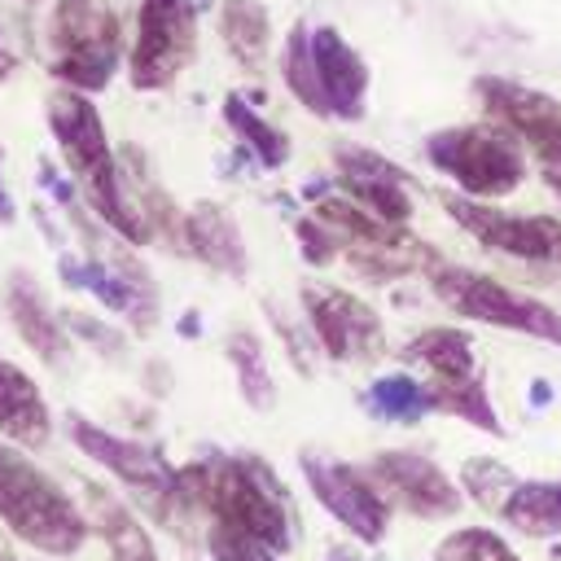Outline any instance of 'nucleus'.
I'll return each mask as SVG.
<instances>
[{
	"label": "nucleus",
	"instance_id": "nucleus-1",
	"mask_svg": "<svg viewBox=\"0 0 561 561\" xmlns=\"http://www.w3.org/2000/svg\"><path fill=\"white\" fill-rule=\"evenodd\" d=\"M180 495L188 508L210 513V522H224L267 543L272 552L294 548V517H289L285 486L254 456H206L197 465H184Z\"/></svg>",
	"mask_w": 561,
	"mask_h": 561
},
{
	"label": "nucleus",
	"instance_id": "nucleus-2",
	"mask_svg": "<svg viewBox=\"0 0 561 561\" xmlns=\"http://www.w3.org/2000/svg\"><path fill=\"white\" fill-rule=\"evenodd\" d=\"M421 149H425V162L456 193L478 197V202H500L517 193L530 171L526 145L486 114L478 123H451V127L430 131Z\"/></svg>",
	"mask_w": 561,
	"mask_h": 561
},
{
	"label": "nucleus",
	"instance_id": "nucleus-3",
	"mask_svg": "<svg viewBox=\"0 0 561 561\" xmlns=\"http://www.w3.org/2000/svg\"><path fill=\"white\" fill-rule=\"evenodd\" d=\"M0 522L48 557H70L88 539L83 508L13 443L0 438Z\"/></svg>",
	"mask_w": 561,
	"mask_h": 561
},
{
	"label": "nucleus",
	"instance_id": "nucleus-4",
	"mask_svg": "<svg viewBox=\"0 0 561 561\" xmlns=\"http://www.w3.org/2000/svg\"><path fill=\"white\" fill-rule=\"evenodd\" d=\"M342 241V263L355 272V276H368L373 285H390V280H403L412 272H434L443 259L430 241L412 237L408 224H390L364 206H355L346 193H329L311 206Z\"/></svg>",
	"mask_w": 561,
	"mask_h": 561
},
{
	"label": "nucleus",
	"instance_id": "nucleus-5",
	"mask_svg": "<svg viewBox=\"0 0 561 561\" xmlns=\"http://www.w3.org/2000/svg\"><path fill=\"white\" fill-rule=\"evenodd\" d=\"M425 280H430L434 298L460 320L561 346V307H552L539 294H526L500 276H486V272H473L460 263H438Z\"/></svg>",
	"mask_w": 561,
	"mask_h": 561
},
{
	"label": "nucleus",
	"instance_id": "nucleus-6",
	"mask_svg": "<svg viewBox=\"0 0 561 561\" xmlns=\"http://www.w3.org/2000/svg\"><path fill=\"white\" fill-rule=\"evenodd\" d=\"M48 75L75 92H101L123 61V26L110 0H53L48 9Z\"/></svg>",
	"mask_w": 561,
	"mask_h": 561
},
{
	"label": "nucleus",
	"instance_id": "nucleus-7",
	"mask_svg": "<svg viewBox=\"0 0 561 561\" xmlns=\"http://www.w3.org/2000/svg\"><path fill=\"white\" fill-rule=\"evenodd\" d=\"M451 224H460L482 250L522 263L535 276H548V285H561V219L543 210H504L495 202L465 197L456 188L438 193Z\"/></svg>",
	"mask_w": 561,
	"mask_h": 561
},
{
	"label": "nucleus",
	"instance_id": "nucleus-8",
	"mask_svg": "<svg viewBox=\"0 0 561 561\" xmlns=\"http://www.w3.org/2000/svg\"><path fill=\"white\" fill-rule=\"evenodd\" d=\"M197 57V4L193 0H140L136 35L127 53V79L140 92L171 88Z\"/></svg>",
	"mask_w": 561,
	"mask_h": 561
},
{
	"label": "nucleus",
	"instance_id": "nucleus-9",
	"mask_svg": "<svg viewBox=\"0 0 561 561\" xmlns=\"http://www.w3.org/2000/svg\"><path fill=\"white\" fill-rule=\"evenodd\" d=\"M302 320H307L316 346L337 364L386 355V324H381L377 307L342 285L307 280L302 285Z\"/></svg>",
	"mask_w": 561,
	"mask_h": 561
},
{
	"label": "nucleus",
	"instance_id": "nucleus-10",
	"mask_svg": "<svg viewBox=\"0 0 561 561\" xmlns=\"http://www.w3.org/2000/svg\"><path fill=\"white\" fill-rule=\"evenodd\" d=\"M70 438H75V447H79L88 460L105 465V469H110L114 478H123L140 500L158 504L153 513L175 517L180 508H188L184 495H180V469H171L149 443L110 434V430H101V425H92V421H83V416H70ZM188 513H193V508H188Z\"/></svg>",
	"mask_w": 561,
	"mask_h": 561
},
{
	"label": "nucleus",
	"instance_id": "nucleus-11",
	"mask_svg": "<svg viewBox=\"0 0 561 561\" xmlns=\"http://www.w3.org/2000/svg\"><path fill=\"white\" fill-rule=\"evenodd\" d=\"M473 92L482 101V114L495 118L500 127H508L526 153L539 162H557L561 167V96L526 88L517 79L504 75H482L473 79Z\"/></svg>",
	"mask_w": 561,
	"mask_h": 561
},
{
	"label": "nucleus",
	"instance_id": "nucleus-12",
	"mask_svg": "<svg viewBox=\"0 0 561 561\" xmlns=\"http://www.w3.org/2000/svg\"><path fill=\"white\" fill-rule=\"evenodd\" d=\"M302 473L307 486L316 491V500L359 539V543H377L390 526V500L381 495V486L373 482L368 469L346 465V460H329L320 451L302 456Z\"/></svg>",
	"mask_w": 561,
	"mask_h": 561
},
{
	"label": "nucleus",
	"instance_id": "nucleus-13",
	"mask_svg": "<svg viewBox=\"0 0 561 561\" xmlns=\"http://www.w3.org/2000/svg\"><path fill=\"white\" fill-rule=\"evenodd\" d=\"M368 473L390 508H403L412 517H451L460 508V486L421 451H381L373 456Z\"/></svg>",
	"mask_w": 561,
	"mask_h": 561
},
{
	"label": "nucleus",
	"instance_id": "nucleus-14",
	"mask_svg": "<svg viewBox=\"0 0 561 561\" xmlns=\"http://www.w3.org/2000/svg\"><path fill=\"white\" fill-rule=\"evenodd\" d=\"M333 171H337L333 175L337 188L355 206H364V210H373V215H381L390 224H408L412 219L408 171L394 167L386 153H377L368 145H337L333 149Z\"/></svg>",
	"mask_w": 561,
	"mask_h": 561
},
{
	"label": "nucleus",
	"instance_id": "nucleus-15",
	"mask_svg": "<svg viewBox=\"0 0 561 561\" xmlns=\"http://www.w3.org/2000/svg\"><path fill=\"white\" fill-rule=\"evenodd\" d=\"M311 61L329 101V118L342 123H359L368 110V66L364 57L346 44V35L337 26H316L311 31Z\"/></svg>",
	"mask_w": 561,
	"mask_h": 561
},
{
	"label": "nucleus",
	"instance_id": "nucleus-16",
	"mask_svg": "<svg viewBox=\"0 0 561 561\" xmlns=\"http://www.w3.org/2000/svg\"><path fill=\"white\" fill-rule=\"evenodd\" d=\"M0 438L22 451H39L53 438V412L39 381L4 355H0Z\"/></svg>",
	"mask_w": 561,
	"mask_h": 561
},
{
	"label": "nucleus",
	"instance_id": "nucleus-17",
	"mask_svg": "<svg viewBox=\"0 0 561 561\" xmlns=\"http://www.w3.org/2000/svg\"><path fill=\"white\" fill-rule=\"evenodd\" d=\"M4 311H9V324L13 333L26 342V351L48 364V368H61L70 359V333H66V320L53 316V307L44 302V289L22 272L9 280L4 289Z\"/></svg>",
	"mask_w": 561,
	"mask_h": 561
},
{
	"label": "nucleus",
	"instance_id": "nucleus-18",
	"mask_svg": "<svg viewBox=\"0 0 561 561\" xmlns=\"http://www.w3.org/2000/svg\"><path fill=\"white\" fill-rule=\"evenodd\" d=\"M184 254H193L202 267L232 276V280H241L250 272L245 237H241L237 219L215 202H197L193 210H184Z\"/></svg>",
	"mask_w": 561,
	"mask_h": 561
},
{
	"label": "nucleus",
	"instance_id": "nucleus-19",
	"mask_svg": "<svg viewBox=\"0 0 561 561\" xmlns=\"http://www.w3.org/2000/svg\"><path fill=\"white\" fill-rule=\"evenodd\" d=\"M83 517H88V530L101 535V543L110 548V561H158V548L140 526V517L105 486L96 482L83 486Z\"/></svg>",
	"mask_w": 561,
	"mask_h": 561
},
{
	"label": "nucleus",
	"instance_id": "nucleus-20",
	"mask_svg": "<svg viewBox=\"0 0 561 561\" xmlns=\"http://www.w3.org/2000/svg\"><path fill=\"white\" fill-rule=\"evenodd\" d=\"M403 364L421 368L425 381H465V377H478V351H473V337L456 324H430L421 329L403 351Z\"/></svg>",
	"mask_w": 561,
	"mask_h": 561
},
{
	"label": "nucleus",
	"instance_id": "nucleus-21",
	"mask_svg": "<svg viewBox=\"0 0 561 561\" xmlns=\"http://www.w3.org/2000/svg\"><path fill=\"white\" fill-rule=\"evenodd\" d=\"M219 39L228 57L259 75L267 53H272V13L259 0H219Z\"/></svg>",
	"mask_w": 561,
	"mask_h": 561
},
{
	"label": "nucleus",
	"instance_id": "nucleus-22",
	"mask_svg": "<svg viewBox=\"0 0 561 561\" xmlns=\"http://www.w3.org/2000/svg\"><path fill=\"white\" fill-rule=\"evenodd\" d=\"M500 517L530 539L561 535V482H517L508 491Z\"/></svg>",
	"mask_w": 561,
	"mask_h": 561
},
{
	"label": "nucleus",
	"instance_id": "nucleus-23",
	"mask_svg": "<svg viewBox=\"0 0 561 561\" xmlns=\"http://www.w3.org/2000/svg\"><path fill=\"white\" fill-rule=\"evenodd\" d=\"M280 79L289 88V96L316 114V118H329V101H324V88H320V75H316V61H311V31L302 22H294L280 39Z\"/></svg>",
	"mask_w": 561,
	"mask_h": 561
},
{
	"label": "nucleus",
	"instance_id": "nucleus-24",
	"mask_svg": "<svg viewBox=\"0 0 561 561\" xmlns=\"http://www.w3.org/2000/svg\"><path fill=\"white\" fill-rule=\"evenodd\" d=\"M224 355H228V364L237 368V386H241L245 403H250L254 412H267V408L276 403V381H272V368H267V355H263L259 333L232 329V333L224 337Z\"/></svg>",
	"mask_w": 561,
	"mask_h": 561
},
{
	"label": "nucleus",
	"instance_id": "nucleus-25",
	"mask_svg": "<svg viewBox=\"0 0 561 561\" xmlns=\"http://www.w3.org/2000/svg\"><path fill=\"white\" fill-rule=\"evenodd\" d=\"M425 386V403L430 412H443V416H456L465 425H478L486 434H500V416L491 408V394L478 377H465V381H421Z\"/></svg>",
	"mask_w": 561,
	"mask_h": 561
},
{
	"label": "nucleus",
	"instance_id": "nucleus-26",
	"mask_svg": "<svg viewBox=\"0 0 561 561\" xmlns=\"http://www.w3.org/2000/svg\"><path fill=\"white\" fill-rule=\"evenodd\" d=\"M224 123L250 145V153H254L267 171H276V167L289 162V136H285L280 127H272L263 114H254L241 96H224Z\"/></svg>",
	"mask_w": 561,
	"mask_h": 561
},
{
	"label": "nucleus",
	"instance_id": "nucleus-27",
	"mask_svg": "<svg viewBox=\"0 0 561 561\" xmlns=\"http://www.w3.org/2000/svg\"><path fill=\"white\" fill-rule=\"evenodd\" d=\"M368 412L386 416V421H399V425H412L430 412L425 403V386L408 373H386L368 386Z\"/></svg>",
	"mask_w": 561,
	"mask_h": 561
},
{
	"label": "nucleus",
	"instance_id": "nucleus-28",
	"mask_svg": "<svg viewBox=\"0 0 561 561\" xmlns=\"http://www.w3.org/2000/svg\"><path fill=\"white\" fill-rule=\"evenodd\" d=\"M434 561H522L495 530L486 526H465L456 535H447L434 552Z\"/></svg>",
	"mask_w": 561,
	"mask_h": 561
},
{
	"label": "nucleus",
	"instance_id": "nucleus-29",
	"mask_svg": "<svg viewBox=\"0 0 561 561\" xmlns=\"http://www.w3.org/2000/svg\"><path fill=\"white\" fill-rule=\"evenodd\" d=\"M513 486H517V482H513V473H508L500 460L478 456V460H469V465H465V491H469L482 508H495V513H500Z\"/></svg>",
	"mask_w": 561,
	"mask_h": 561
},
{
	"label": "nucleus",
	"instance_id": "nucleus-30",
	"mask_svg": "<svg viewBox=\"0 0 561 561\" xmlns=\"http://www.w3.org/2000/svg\"><path fill=\"white\" fill-rule=\"evenodd\" d=\"M206 548H210L215 561H276V552L267 543H259V539H250V535H241L224 522H210Z\"/></svg>",
	"mask_w": 561,
	"mask_h": 561
},
{
	"label": "nucleus",
	"instance_id": "nucleus-31",
	"mask_svg": "<svg viewBox=\"0 0 561 561\" xmlns=\"http://www.w3.org/2000/svg\"><path fill=\"white\" fill-rule=\"evenodd\" d=\"M294 237H298V245H302L307 263H316V267H324V263L342 259V241H337V232H333L316 210H307V215L294 224Z\"/></svg>",
	"mask_w": 561,
	"mask_h": 561
},
{
	"label": "nucleus",
	"instance_id": "nucleus-32",
	"mask_svg": "<svg viewBox=\"0 0 561 561\" xmlns=\"http://www.w3.org/2000/svg\"><path fill=\"white\" fill-rule=\"evenodd\" d=\"M267 311H272V329H276V337L285 342V355H289V364H294L298 373H311V368H316V355H311V351H320V346H316V337H311L307 320H302V329H294L289 311H280L276 302H267Z\"/></svg>",
	"mask_w": 561,
	"mask_h": 561
},
{
	"label": "nucleus",
	"instance_id": "nucleus-33",
	"mask_svg": "<svg viewBox=\"0 0 561 561\" xmlns=\"http://www.w3.org/2000/svg\"><path fill=\"white\" fill-rule=\"evenodd\" d=\"M13 70H18V53L9 48V35H4V26H0V83H4Z\"/></svg>",
	"mask_w": 561,
	"mask_h": 561
},
{
	"label": "nucleus",
	"instance_id": "nucleus-34",
	"mask_svg": "<svg viewBox=\"0 0 561 561\" xmlns=\"http://www.w3.org/2000/svg\"><path fill=\"white\" fill-rule=\"evenodd\" d=\"M539 180H543V184L552 188V197L561 202V167H557V162H539Z\"/></svg>",
	"mask_w": 561,
	"mask_h": 561
},
{
	"label": "nucleus",
	"instance_id": "nucleus-35",
	"mask_svg": "<svg viewBox=\"0 0 561 561\" xmlns=\"http://www.w3.org/2000/svg\"><path fill=\"white\" fill-rule=\"evenodd\" d=\"M324 561H359V557H355V552H346V548H333Z\"/></svg>",
	"mask_w": 561,
	"mask_h": 561
},
{
	"label": "nucleus",
	"instance_id": "nucleus-36",
	"mask_svg": "<svg viewBox=\"0 0 561 561\" xmlns=\"http://www.w3.org/2000/svg\"><path fill=\"white\" fill-rule=\"evenodd\" d=\"M0 219H13V206H9V197H4V188H0Z\"/></svg>",
	"mask_w": 561,
	"mask_h": 561
},
{
	"label": "nucleus",
	"instance_id": "nucleus-37",
	"mask_svg": "<svg viewBox=\"0 0 561 561\" xmlns=\"http://www.w3.org/2000/svg\"><path fill=\"white\" fill-rule=\"evenodd\" d=\"M0 561H13V557H9V548H4V543H0Z\"/></svg>",
	"mask_w": 561,
	"mask_h": 561
}]
</instances>
